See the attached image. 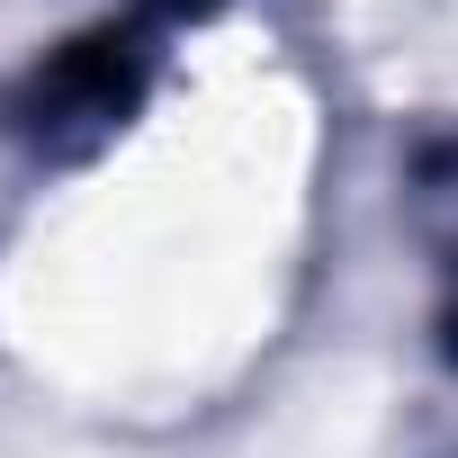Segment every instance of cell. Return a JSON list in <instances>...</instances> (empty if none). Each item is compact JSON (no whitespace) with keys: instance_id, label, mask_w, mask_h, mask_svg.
<instances>
[{"instance_id":"obj_1","label":"cell","mask_w":458,"mask_h":458,"mask_svg":"<svg viewBox=\"0 0 458 458\" xmlns=\"http://www.w3.org/2000/svg\"><path fill=\"white\" fill-rule=\"evenodd\" d=\"M135 64H144V46L135 37H81L72 55H55L46 72H37V90L19 99V126L37 135V144H64V135H99L108 117H126V99H135Z\"/></svg>"},{"instance_id":"obj_2","label":"cell","mask_w":458,"mask_h":458,"mask_svg":"<svg viewBox=\"0 0 458 458\" xmlns=\"http://www.w3.org/2000/svg\"><path fill=\"white\" fill-rule=\"evenodd\" d=\"M440 351L458 360V261H449V297H440Z\"/></svg>"}]
</instances>
